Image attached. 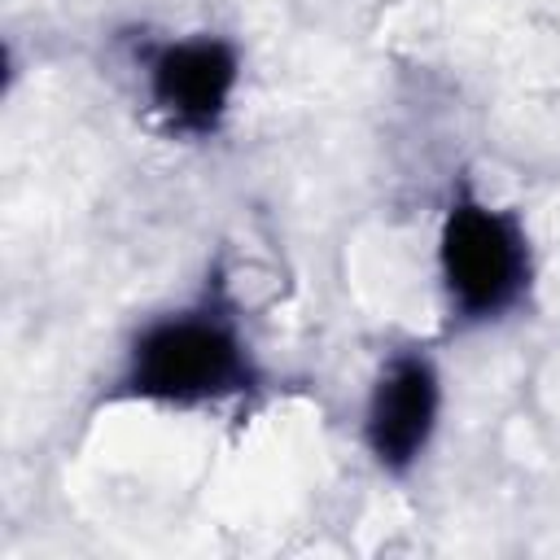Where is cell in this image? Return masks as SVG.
Here are the masks:
<instances>
[{
  "instance_id": "6da1fadb",
  "label": "cell",
  "mask_w": 560,
  "mask_h": 560,
  "mask_svg": "<svg viewBox=\"0 0 560 560\" xmlns=\"http://www.w3.org/2000/svg\"><path fill=\"white\" fill-rule=\"evenodd\" d=\"M271 394L276 372L236 289V267L214 254L179 293L122 328L92 402L214 416L249 411Z\"/></svg>"
},
{
  "instance_id": "7a4b0ae2",
  "label": "cell",
  "mask_w": 560,
  "mask_h": 560,
  "mask_svg": "<svg viewBox=\"0 0 560 560\" xmlns=\"http://www.w3.org/2000/svg\"><path fill=\"white\" fill-rule=\"evenodd\" d=\"M538 245L512 201L459 171L433 223V293L442 337L464 341L525 319L538 302Z\"/></svg>"
},
{
  "instance_id": "3957f363",
  "label": "cell",
  "mask_w": 560,
  "mask_h": 560,
  "mask_svg": "<svg viewBox=\"0 0 560 560\" xmlns=\"http://www.w3.org/2000/svg\"><path fill=\"white\" fill-rule=\"evenodd\" d=\"M118 61L136 88L144 118L179 144H214L228 136L245 92V44L219 26H149L114 31Z\"/></svg>"
},
{
  "instance_id": "277c9868",
  "label": "cell",
  "mask_w": 560,
  "mask_h": 560,
  "mask_svg": "<svg viewBox=\"0 0 560 560\" xmlns=\"http://www.w3.org/2000/svg\"><path fill=\"white\" fill-rule=\"evenodd\" d=\"M446 424V368L442 354L420 341L402 337L385 346L368 372L354 438L363 459L381 481H411Z\"/></svg>"
}]
</instances>
